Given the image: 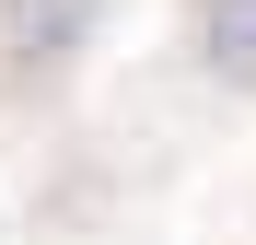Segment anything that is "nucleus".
Segmentation results:
<instances>
[{
	"label": "nucleus",
	"instance_id": "obj_1",
	"mask_svg": "<svg viewBox=\"0 0 256 245\" xmlns=\"http://www.w3.org/2000/svg\"><path fill=\"white\" fill-rule=\"evenodd\" d=\"M94 35H105V0H0V94L12 105L70 94Z\"/></svg>",
	"mask_w": 256,
	"mask_h": 245
},
{
	"label": "nucleus",
	"instance_id": "obj_2",
	"mask_svg": "<svg viewBox=\"0 0 256 245\" xmlns=\"http://www.w3.org/2000/svg\"><path fill=\"white\" fill-rule=\"evenodd\" d=\"M186 47L222 94H256V0H186Z\"/></svg>",
	"mask_w": 256,
	"mask_h": 245
}]
</instances>
